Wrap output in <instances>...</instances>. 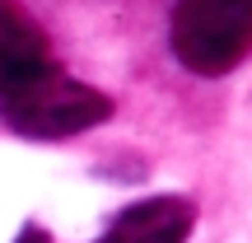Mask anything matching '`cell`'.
I'll return each mask as SVG.
<instances>
[{
  "label": "cell",
  "mask_w": 252,
  "mask_h": 243,
  "mask_svg": "<svg viewBox=\"0 0 252 243\" xmlns=\"http://www.w3.org/2000/svg\"><path fill=\"white\" fill-rule=\"evenodd\" d=\"M0 117L9 131L28 136V140H65V136H80L89 126L112 117V99L94 84H80L70 75H61L52 66L47 75L28 80L24 89L5 94L0 99Z\"/></svg>",
  "instance_id": "obj_1"
},
{
  "label": "cell",
  "mask_w": 252,
  "mask_h": 243,
  "mask_svg": "<svg viewBox=\"0 0 252 243\" xmlns=\"http://www.w3.org/2000/svg\"><path fill=\"white\" fill-rule=\"evenodd\" d=\"M173 52L191 75H224L252 52V0H178Z\"/></svg>",
  "instance_id": "obj_2"
},
{
  "label": "cell",
  "mask_w": 252,
  "mask_h": 243,
  "mask_svg": "<svg viewBox=\"0 0 252 243\" xmlns=\"http://www.w3.org/2000/svg\"><path fill=\"white\" fill-rule=\"evenodd\" d=\"M52 70V47L47 33L14 5V0H0V99L14 89H24L28 80Z\"/></svg>",
  "instance_id": "obj_3"
},
{
  "label": "cell",
  "mask_w": 252,
  "mask_h": 243,
  "mask_svg": "<svg viewBox=\"0 0 252 243\" xmlns=\"http://www.w3.org/2000/svg\"><path fill=\"white\" fill-rule=\"evenodd\" d=\"M196 206L187 197H145L126 206L98 243H187Z\"/></svg>",
  "instance_id": "obj_4"
},
{
  "label": "cell",
  "mask_w": 252,
  "mask_h": 243,
  "mask_svg": "<svg viewBox=\"0 0 252 243\" xmlns=\"http://www.w3.org/2000/svg\"><path fill=\"white\" fill-rule=\"evenodd\" d=\"M14 243H52V239H47V234H42V229H37V225H28L24 234L14 239Z\"/></svg>",
  "instance_id": "obj_5"
}]
</instances>
